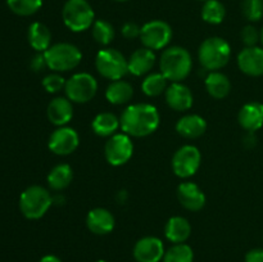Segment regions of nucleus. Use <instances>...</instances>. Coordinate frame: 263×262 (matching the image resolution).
<instances>
[{"label": "nucleus", "instance_id": "obj_1", "mask_svg": "<svg viewBox=\"0 0 263 262\" xmlns=\"http://www.w3.org/2000/svg\"><path fill=\"white\" fill-rule=\"evenodd\" d=\"M121 128L133 138H145L158 128L161 117L153 104L136 103L131 104L122 112L120 118Z\"/></svg>", "mask_w": 263, "mask_h": 262}, {"label": "nucleus", "instance_id": "obj_23", "mask_svg": "<svg viewBox=\"0 0 263 262\" xmlns=\"http://www.w3.org/2000/svg\"><path fill=\"white\" fill-rule=\"evenodd\" d=\"M28 43L31 48L37 53H44L50 48L51 43V32L48 26L41 22L31 23L27 32Z\"/></svg>", "mask_w": 263, "mask_h": 262}, {"label": "nucleus", "instance_id": "obj_10", "mask_svg": "<svg viewBox=\"0 0 263 262\" xmlns=\"http://www.w3.org/2000/svg\"><path fill=\"white\" fill-rule=\"evenodd\" d=\"M202 162V154L197 146L192 144L182 145L172 157V170L175 175L181 179L194 176L198 172Z\"/></svg>", "mask_w": 263, "mask_h": 262}, {"label": "nucleus", "instance_id": "obj_30", "mask_svg": "<svg viewBox=\"0 0 263 262\" xmlns=\"http://www.w3.org/2000/svg\"><path fill=\"white\" fill-rule=\"evenodd\" d=\"M91 33L94 40L97 41L99 45L107 46L115 39V27L112 23L104 20L95 21L94 25L91 26Z\"/></svg>", "mask_w": 263, "mask_h": 262}, {"label": "nucleus", "instance_id": "obj_12", "mask_svg": "<svg viewBox=\"0 0 263 262\" xmlns=\"http://www.w3.org/2000/svg\"><path fill=\"white\" fill-rule=\"evenodd\" d=\"M79 144L80 136L77 131L68 126H61L53 131L48 146L57 156H68L79 148Z\"/></svg>", "mask_w": 263, "mask_h": 262}, {"label": "nucleus", "instance_id": "obj_36", "mask_svg": "<svg viewBox=\"0 0 263 262\" xmlns=\"http://www.w3.org/2000/svg\"><path fill=\"white\" fill-rule=\"evenodd\" d=\"M121 33L127 40H133V39L140 38L141 27L135 22H126L121 28Z\"/></svg>", "mask_w": 263, "mask_h": 262}, {"label": "nucleus", "instance_id": "obj_45", "mask_svg": "<svg viewBox=\"0 0 263 262\" xmlns=\"http://www.w3.org/2000/svg\"><path fill=\"white\" fill-rule=\"evenodd\" d=\"M200 2H207V0H200Z\"/></svg>", "mask_w": 263, "mask_h": 262}, {"label": "nucleus", "instance_id": "obj_14", "mask_svg": "<svg viewBox=\"0 0 263 262\" xmlns=\"http://www.w3.org/2000/svg\"><path fill=\"white\" fill-rule=\"evenodd\" d=\"M238 67L247 76H263V48L261 46L244 48L238 54Z\"/></svg>", "mask_w": 263, "mask_h": 262}, {"label": "nucleus", "instance_id": "obj_15", "mask_svg": "<svg viewBox=\"0 0 263 262\" xmlns=\"http://www.w3.org/2000/svg\"><path fill=\"white\" fill-rule=\"evenodd\" d=\"M164 98H166V103L168 104V107L177 112L189 110L194 103L192 90L182 82H172L167 87Z\"/></svg>", "mask_w": 263, "mask_h": 262}, {"label": "nucleus", "instance_id": "obj_8", "mask_svg": "<svg viewBox=\"0 0 263 262\" xmlns=\"http://www.w3.org/2000/svg\"><path fill=\"white\" fill-rule=\"evenodd\" d=\"M98 91V81L94 76L87 72H80L74 73L66 81L64 92L66 97L72 103H84L90 102L95 97Z\"/></svg>", "mask_w": 263, "mask_h": 262}, {"label": "nucleus", "instance_id": "obj_13", "mask_svg": "<svg viewBox=\"0 0 263 262\" xmlns=\"http://www.w3.org/2000/svg\"><path fill=\"white\" fill-rule=\"evenodd\" d=\"M164 253L163 241L157 236H144L139 239L133 251L136 262H161Z\"/></svg>", "mask_w": 263, "mask_h": 262}, {"label": "nucleus", "instance_id": "obj_34", "mask_svg": "<svg viewBox=\"0 0 263 262\" xmlns=\"http://www.w3.org/2000/svg\"><path fill=\"white\" fill-rule=\"evenodd\" d=\"M66 81L67 80H64L58 72H54V73H50L44 77L43 86L50 94H55V92H59L61 90H64Z\"/></svg>", "mask_w": 263, "mask_h": 262}, {"label": "nucleus", "instance_id": "obj_37", "mask_svg": "<svg viewBox=\"0 0 263 262\" xmlns=\"http://www.w3.org/2000/svg\"><path fill=\"white\" fill-rule=\"evenodd\" d=\"M30 67H31V69L35 72L44 71V68H46V67H48L44 53H37L36 55H33L32 59H31V62H30Z\"/></svg>", "mask_w": 263, "mask_h": 262}, {"label": "nucleus", "instance_id": "obj_39", "mask_svg": "<svg viewBox=\"0 0 263 262\" xmlns=\"http://www.w3.org/2000/svg\"><path fill=\"white\" fill-rule=\"evenodd\" d=\"M257 138L254 135V133H247L246 138H244V145L248 146V148H252V146L256 145Z\"/></svg>", "mask_w": 263, "mask_h": 262}, {"label": "nucleus", "instance_id": "obj_3", "mask_svg": "<svg viewBox=\"0 0 263 262\" xmlns=\"http://www.w3.org/2000/svg\"><path fill=\"white\" fill-rule=\"evenodd\" d=\"M230 58V44L220 36L205 39L198 49V59L200 66L210 72L223 68L229 63Z\"/></svg>", "mask_w": 263, "mask_h": 262}, {"label": "nucleus", "instance_id": "obj_40", "mask_svg": "<svg viewBox=\"0 0 263 262\" xmlns=\"http://www.w3.org/2000/svg\"><path fill=\"white\" fill-rule=\"evenodd\" d=\"M39 262H62V259L55 254H46Z\"/></svg>", "mask_w": 263, "mask_h": 262}, {"label": "nucleus", "instance_id": "obj_44", "mask_svg": "<svg viewBox=\"0 0 263 262\" xmlns=\"http://www.w3.org/2000/svg\"><path fill=\"white\" fill-rule=\"evenodd\" d=\"M115 2H121V3H122V2H127V0H115Z\"/></svg>", "mask_w": 263, "mask_h": 262}, {"label": "nucleus", "instance_id": "obj_11", "mask_svg": "<svg viewBox=\"0 0 263 262\" xmlns=\"http://www.w3.org/2000/svg\"><path fill=\"white\" fill-rule=\"evenodd\" d=\"M134 153V144L127 134H115L104 145L105 159L112 166H122L127 163Z\"/></svg>", "mask_w": 263, "mask_h": 262}, {"label": "nucleus", "instance_id": "obj_5", "mask_svg": "<svg viewBox=\"0 0 263 262\" xmlns=\"http://www.w3.org/2000/svg\"><path fill=\"white\" fill-rule=\"evenodd\" d=\"M62 18L68 30L84 32L95 22V13L87 0H67L62 10Z\"/></svg>", "mask_w": 263, "mask_h": 262}, {"label": "nucleus", "instance_id": "obj_27", "mask_svg": "<svg viewBox=\"0 0 263 262\" xmlns=\"http://www.w3.org/2000/svg\"><path fill=\"white\" fill-rule=\"evenodd\" d=\"M73 179L72 167L67 163H59L50 170L48 175V185L55 192H62L71 185Z\"/></svg>", "mask_w": 263, "mask_h": 262}, {"label": "nucleus", "instance_id": "obj_38", "mask_svg": "<svg viewBox=\"0 0 263 262\" xmlns=\"http://www.w3.org/2000/svg\"><path fill=\"white\" fill-rule=\"evenodd\" d=\"M246 262H263V248H253L247 252Z\"/></svg>", "mask_w": 263, "mask_h": 262}, {"label": "nucleus", "instance_id": "obj_21", "mask_svg": "<svg viewBox=\"0 0 263 262\" xmlns=\"http://www.w3.org/2000/svg\"><path fill=\"white\" fill-rule=\"evenodd\" d=\"M207 130V122L199 115H185L176 123V131L186 139L200 138Z\"/></svg>", "mask_w": 263, "mask_h": 262}, {"label": "nucleus", "instance_id": "obj_28", "mask_svg": "<svg viewBox=\"0 0 263 262\" xmlns=\"http://www.w3.org/2000/svg\"><path fill=\"white\" fill-rule=\"evenodd\" d=\"M167 82L168 80L164 77L162 72H157V73H151L143 80L141 82V90L146 97H158V95L163 94L167 90Z\"/></svg>", "mask_w": 263, "mask_h": 262}, {"label": "nucleus", "instance_id": "obj_17", "mask_svg": "<svg viewBox=\"0 0 263 262\" xmlns=\"http://www.w3.org/2000/svg\"><path fill=\"white\" fill-rule=\"evenodd\" d=\"M115 216L102 207L89 211L86 216V226L95 235H107L115 229Z\"/></svg>", "mask_w": 263, "mask_h": 262}, {"label": "nucleus", "instance_id": "obj_32", "mask_svg": "<svg viewBox=\"0 0 263 262\" xmlns=\"http://www.w3.org/2000/svg\"><path fill=\"white\" fill-rule=\"evenodd\" d=\"M9 9L14 14L27 17L37 12L43 5V0H7Z\"/></svg>", "mask_w": 263, "mask_h": 262}, {"label": "nucleus", "instance_id": "obj_24", "mask_svg": "<svg viewBox=\"0 0 263 262\" xmlns=\"http://www.w3.org/2000/svg\"><path fill=\"white\" fill-rule=\"evenodd\" d=\"M204 85L208 94L215 99H223L230 94L231 82L229 77L223 74L222 72H210L205 77Z\"/></svg>", "mask_w": 263, "mask_h": 262}, {"label": "nucleus", "instance_id": "obj_2", "mask_svg": "<svg viewBox=\"0 0 263 262\" xmlns=\"http://www.w3.org/2000/svg\"><path fill=\"white\" fill-rule=\"evenodd\" d=\"M193 68L192 54L182 46H170L162 53L159 69L168 81L181 82L190 74Z\"/></svg>", "mask_w": 263, "mask_h": 262}, {"label": "nucleus", "instance_id": "obj_6", "mask_svg": "<svg viewBox=\"0 0 263 262\" xmlns=\"http://www.w3.org/2000/svg\"><path fill=\"white\" fill-rule=\"evenodd\" d=\"M48 68L54 72H67L74 69L82 59V53L71 43H58L44 51Z\"/></svg>", "mask_w": 263, "mask_h": 262}, {"label": "nucleus", "instance_id": "obj_7", "mask_svg": "<svg viewBox=\"0 0 263 262\" xmlns=\"http://www.w3.org/2000/svg\"><path fill=\"white\" fill-rule=\"evenodd\" d=\"M95 68L104 79L116 81L122 80L128 73L127 59L117 49L105 48L98 51L95 57Z\"/></svg>", "mask_w": 263, "mask_h": 262}, {"label": "nucleus", "instance_id": "obj_16", "mask_svg": "<svg viewBox=\"0 0 263 262\" xmlns=\"http://www.w3.org/2000/svg\"><path fill=\"white\" fill-rule=\"evenodd\" d=\"M177 199L184 208L198 212L205 205V194L197 184L192 181L181 182L177 186Z\"/></svg>", "mask_w": 263, "mask_h": 262}, {"label": "nucleus", "instance_id": "obj_42", "mask_svg": "<svg viewBox=\"0 0 263 262\" xmlns=\"http://www.w3.org/2000/svg\"><path fill=\"white\" fill-rule=\"evenodd\" d=\"M261 43H262V45H263V27H262V30H261Z\"/></svg>", "mask_w": 263, "mask_h": 262}, {"label": "nucleus", "instance_id": "obj_20", "mask_svg": "<svg viewBox=\"0 0 263 262\" xmlns=\"http://www.w3.org/2000/svg\"><path fill=\"white\" fill-rule=\"evenodd\" d=\"M156 63V54L148 48L136 49L127 59L128 73L134 76H144L149 73Z\"/></svg>", "mask_w": 263, "mask_h": 262}, {"label": "nucleus", "instance_id": "obj_25", "mask_svg": "<svg viewBox=\"0 0 263 262\" xmlns=\"http://www.w3.org/2000/svg\"><path fill=\"white\" fill-rule=\"evenodd\" d=\"M134 97V87L130 82L123 80H116L108 85L105 90V98L110 104L122 105L130 102Z\"/></svg>", "mask_w": 263, "mask_h": 262}, {"label": "nucleus", "instance_id": "obj_43", "mask_svg": "<svg viewBox=\"0 0 263 262\" xmlns=\"http://www.w3.org/2000/svg\"><path fill=\"white\" fill-rule=\"evenodd\" d=\"M95 262H107V261H104V259H98V261H95Z\"/></svg>", "mask_w": 263, "mask_h": 262}, {"label": "nucleus", "instance_id": "obj_4", "mask_svg": "<svg viewBox=\"0 0 263 262\" xmlns=\"http://www.w3.org/2000/svg\"><path fill=\"white\" fill-rule=\"evenodd\" d=\"M53 197L48 189L40 185H32L23 190L20 197V210L28 220H39L43 217L50 205Z\"/></svg>", "mask_w": 263, "mask_h": 262}, {"label": "nucleus", "instance_id": "obj_19", "mask_svg": "<svg viewBox=\"0 0 263 262\" xmlns=\"http://www.w3.org/2000/svg\"><path fill=\"white\" fill-rule=\"evenodd\" d=\"M46 115L53 125L66 126L73 117V105L67 97H57L49 103Z\"/></svg>", "mask_w": 263, "mask_h": 262}, {"label": "nucleus", "instance_id": "obj_35", "mask_svg": "<svg viewBox=\"0 0 263 262\" xmlns=\"http://www.w3.org/2000/svg\"><path fill=\"white\" fill-rule=\"evenodd\" d=\"M240 39L246 48L257 46V44L261 41V32L253 25H247L241 28Z\"/></svg>", "mask_w": 263, "mask_h": 262}, {"label": "nucleus", "instance_id": "obj_18", "mask_svg": "<svg viewBox=\"0 0 263 262\" xmlns=\"http://www.w3.org/2000/svg\"><path fill=\"white\" fill-rule=\"evenodd\" d=\"M239 125L247 133H256L263 126V104L259 102L246 103L238 115Z\"/></svg>", "mask_w": 263, "mask_h": 262}, {"label": "nucleus", "instance_id": "obj_9", "mask_svg": "<svg viewBox=\"0 0 263 262\" xmlns=\"http://www.w3.org/2000/svg\"><path fill=\"white\" fill-rule=\"evenodd\" d=\"M172 39V28L167 22L161 20H153L146 22L141 27L140 40L144 48L151 50H161L167 48Z\"/></svg>", "mask_w": 263, "mask_h": 262}, {"label": "nucleus", "instance_id": "obj_22", "mask_svg": "<svg viewBox=\"0 0 263 262\" xmlns=\"http://www.w3.org/2000/svg\"><path fill=\"white\" fill-rule=\"evenodd\" d=\"M192 234V225L189 221L181 216H174L167 221L164 226V235L167 240L174 244L185 243Z\"/></svg>", "mask_w": 263, "mask_h": 262}, {"label": "nucleus", "instance_id": "obj_41", "mask_svg": "<svg viewBox=\"0 0 263 262\" xmlns=\"http://www.w3.org/2000/svg\"><path fill=\"white\" fill-rule=\"evenodd\" d=\"M53 203H55V204H63L64 197H59V195H57V197H53Z\"/></svg>", "mask_w": 263, "mask_h": 262}, {"label": "nucleus", "instance_id": "obj_29", "mask_svg": "<svg viewBox=\"0 0 263 262\" xmlns=\"http://www.w3.org/2000/svg\"><path fill=\"white\" fill-rule=\"evenodd\" d=\"M202 20L210 25H220L226 15L225 5L218 0H207L202 7Z\"/></svg>", "mask_w": 263, "mask_h": 262}, {"label": "nucleus", "instance_id": "obj_31", "mask_svg": "<svg viewBox=\"0 0 263 262\" xmlns=\"http://www.w3.org/2000/svg\"><path fill=\"white\" fill-rule=\"evenodd\" d=\"M194 261V252L192 247L185 243L174 244L164 253L163 262H193Z\"/></svg>", "mask_w": 263, "mask_h": 262}, {"label": "nucleus", "instance_id": "obj_33", "mask_svg": "<svg viewBox=\"0 0 263 262\" xmlns=\"http://www.w3.org/2000/svg\"><path fill=\"white\" fill-rule=\"evenodd\" d=\"M241 13L249 22H258L263 18V0H243Z\"/></svg>", "mask_w": 263, "mask_h": 262}, {"label": "nucleus", "instance_id": "obj_26", "mask_svg": "<svg viewBox=\"0 0 263 262\" xmlns=\"http://www.w3.org/2000/svg\"><path fill=\"white\" fill-rule=\"evenodd\" d=\"M121 127L120 118L110 112H102L94 117L91 122V128L98 136L110 138L116 131Z\"/></svg>", "mask_w": 263, "mask_h": 262}]
</instances>
